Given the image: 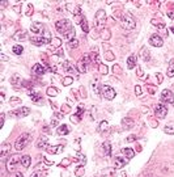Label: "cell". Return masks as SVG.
Wrapping results in <instances>:
<instances>
[{
	"instance_id": "obj_6",
	"label": "cell",
	"mask_w": 174,
	"mask_h": 177,
	"mask_svg": "<svg viewBox=\"0 0 174 177\" xmlns=\"http://www.w3.org/2000/svg\"><path fill=\"white\" fill-rule=\"evenodd\" d=\"M100 93H102V96L105 97V99H107V100H113L114 97H115V91L111 87H109V85H101V91Z\"/></svg>"
},
{
	"instance_id": "obj_47",
	"label": "cell",
	"mask_w": 174,
	"mask_h": 177,
	"mask_svg": "<svg viewBox=\"0 0 174 177\" xmlns=\"http://www.w3.org/2000/svg\"><path fill=\"white\" fill-rule=\"evenodd\" d=\"M28 9H29V11L26 12V16H30V14L33 13V7H32L30 4H29V5H28Z\"/></svg>"
},
{
	"instance_id": "obj_7",
	"label": "cell",
	"mask_w": 174,
	"mask_h": 177,
	"mask_svg": "<svg viewBox=\"0 0 174 177\" xmlns=\"http://www.w3.org/2000/svg\"><path fill=\"white\" fill-rule=\"evenodd\" d=\"M154 114L157 118H165V115L168 114V106L165 105V104H157V106L154 108Z\"/></svg>"
},
{
	"instance_id": "obj_29",
	"label": "cell",
	"mask_w": 174,
	"mask_h": 177,
	"mask_svg": "<svg viewBox=\"0 0 174 177\" xmlns=\"http://www.w3.org/2000/svg\"><path fill=\"white\" fill-rule=\"evenodd\" d=\"M122 152L127 156V159H132L134 156H135V152H134V150H131V148H123Z\"/></svg>"
},
{
	"instance_id": "obj_32",
	"label": "cell",
	"mask_w": 174,
	"mask_h": 177,
	"mask_svg": "<svg viewBox=\"0 0 174 177\" xmlns=\"http://www.w3.org/2000/svg\"><path fill=\"white\" fill-rule=\"evenodd\" d=\"M62 150L60 146H52V147H47V152L49 154H56Z\"/></svg>"
},
{
	"instance_id": "obj_3",
	"label": "cell",
	"mask_w": 174,
	"mask_h": 177,
	"mask_svg": "<svg viewBox=\"0 0 174 177\" xmlns=\"http://www.w3.org/2000/svg\"><path fill=\"white\" fill-rule=\"evenodd\" d=\"M29 140H30V134H29V133H25V134L20 135L19 138H17L16 143H14V148L17 151L24 150L25 147H26V144L29 143Z\"/></svg>"
},
{
	"instance_id": "obj_35",
	"label": "cell",
	"mask_w": 174,
	"mask_h": 177,
	"mask_svg": "<svg viewBox=\"0 0 174 177\" xmlns=\"http://www.w3.org/2000/svg\"><path fill=\"white\" fill-rule=\"evenodd\" d=\"M80 25H81V28H82V32H84V33H88V32H89V28H88V23H86L85 19L81 21Z\"/></svg>"
},
{
	"instance_id": "obj_15",
	"label": "cell",
	"mask_w": 174,
	"mask_h": 177,
	"mask_svg": "<svg viewBox=\"0 0 174 177\" xmlns=\"http://www.w3.org/2000/svg\"><path fill=\"white\" fill-rule=\"evenodd\" d=\"M35 146L38 147V148H46L47 146H49V139H47L46 135H42L39 136V139L37 140V144Z\"/></svg>"
},
{
	"instance_id": "obj_21",
	"label": "cell",
	"mask_w": 174,
	"mask_h": 177,
	"mask_svg": "<svg viewBox=\"0 0 174 177\" xmlns=\"http://www.w3.org/2000/svg\"><path fill=\"white\" fill-rule=\"evenodd\" d=\"M56 133H58L59 135H67L68 133H70V129H68L67 125H62V126H59V127H58Z\"/></svg>"
},
{
	"instance_id": "obj_14",
	"label": "cell",
	"mask_w": 174,
	"mask_h": 177,
	"mask_svg": "<svg viewBox=\"0 0 174 177\" xmlns=\"http://www.w3.org/2000/svg\"><path fill=\"white\" fill-rule=\"evenodd\" d=\"M32 72H33L34 75H37V76H42V75L46 72V68L43 67L41 63H37L33 66V68H32Z\"/></svg>"
},
{
	"instance_id": "obj_17",
	"label": "cell",
	"mask_w": 174,
	"mask_h": 177,
	"mask_svg": "<svg viewBox=\"0 0 174 177\" xmlns=\"http://www.w3.org/2000/svg\"><path fill=\"white\" fill-rule=\"evenodd\" d=\"M82 111H84V109H82V105H79L77 111H76V113L71 117V121L72 122H79V121H80V118L82 117Z\"/></svg>"
},
{
	"instance_id": "obj_58",
	"label": "cell",
	"mask_w": 174,
	"mask_h": 177,
	"mask_svg": "<svg viewBox=\"0 0 174 177\" xmlns=\"http://www.w3.org/2000/svg\"><path fill=\"white\" fill-rule=\"evenodd\" d=\"M172 32H173V33H174V26H173V28H172Z\"/></svg>"
},
{
	"instance_id": "obj_41",
	"label": "cell",
	"mask_w": 174,
	"mask_h": 177,
	"mask_svg": "<svg viewBox=\"0 0 174 177\" xmlns=\"http://www.w3.org/2000/svg\"><path fill=\"white\" fill-rule=\"evenodd\" d=\"M168 16H169V19L170 20H173L174 19V5H172V8H170L168 11Z\"/></svg>"
},
{
	"instance_id": "obj_43",
	"label": "cell",
	"mask_w": 174,
	"mask_h": 177,
	"mask_svg": "<svg viewBox=\"0 0 174 177\" xmlns=\"http://www.w3.org/2000/svg\"><path fill=\"white\" fill-rule=\"evenodd\" d=\"M102 37H104L105 41H109V38H110V32H109V30H105L104 33H102Z\"/></svg>"
},
{
	"instance_id": "obj_2",
	"label": "cell",
	"mask_w": 174,
	"mask_h": 177,
	"mask_svg": "<svg viewBox=\"0 0 174 177\" xmlns=\"http://www.w3.org/2000/svg\"><path fill=\"white\" fill-rule=\"evenodd\" d=\"M121 23H122L123 29H126V30H134L136 26V21H135V19H134V16L131 13L123 14V16L121 17Z\"/></svg>"
},
{
	"instance_id": "obj_16",
	"label": "cell",
	"mask_w": 174,
	"mask_h": 177,
	"mask_svg": "<svg viewBox=\"0 0 174 177\" xmlns=\"http://www.w3.org/2000/svg\"><path fill=\"white\" fill-rule=\"evenodd\" d=\"M12 114H14L16 117H25V115H28V114H30V109L29 108H20V109H17V110H14Z\"/></svg>"
},
{
	"instance_id": "obj_57",
	"label": "cell",
	"mask_w": 174,
	"mask_h": 177,
	"mask_svg": "<svg viewBox=\"0 0 174 177\" xmlns=\"http://www.w3.org/2000/svg\"><path fill=\"white\" fill-rule=\"evenodd\" d=\"M16 177H24V175H22V173H17Z\"/></svg>"
},
{
	"instance_id": "obj_10",
	"label": "cell",
	"mask_w": 174,
	"mask_h": 177,
	"mask_svg": "<svg viewBox=\"0 0 174 177\" xmlns=\"http://www.w3.org/2000/svg\"><path fill=\"white\" fill-rule=\"evenodd\" d=\"M149 43L152 46H156V47H161V46L164 45V41H162V38L158 34H153V35H151V38H149Z\"/></svg>"
},
{
	"instance_id": "obj_28",
	"label": "cell",
	"mask_w": 174,
	"mask_h": 177,
	"mask_svg": "<svg viewBox=\"0 0 174 177\" xmlns=\"http://www.w3.org/2000/svg\"><path fill=\"white\" fill-rule=\"evenodd\" d=\"M10 83H12L13 85H17V84H21V78L19 74H14L12 78H10Z\"/></svg>"
},
{
	"instance_id": "obj_44",
	"label": "cell",
	"mask_w": 174,
	"mask_h": 177,
	"mask_svg": "<svg viewBox=\"0 0 174 177\" xmlns=\"http://www.w3.org/2000/svg\"><path fill=\"white\" fill-rule=\"evenodd\" d=\"M113 71H114V74H122V70H121V67H119L118 64H114Z\"/></svg>"
},
{
	"instance_id": "obj_45",
	"label": "cell",
	"mask_w": 174,
	"mask_h": 177,
	"mask_svg": "<svg viewBox=\"0 0 174 177\" xmlns=\"http://www.w3.org/2000/svg\"><path fill=\"white\" fill-rule=\"evenodd\" d=\"M14 102H21V100L19 97H12V99H10V104H12V105H16Z\"/></svg>"
},
{
	"instance_id": "obj_11",
	"label": "cell",
	"mask_w": 174,
	"mask_h": 177,
	"mask_svg": "<svg viewBox=\"0 0 174 177\" xmlns=\"http://www.w3.org/2000/svg\"><path fill=\"white\" fill-rule=\"evenodd\" d=\"M128 163V159L123 157V156H117L114 160V167L117 169H121L123 167H126V164Z\"/></svg>"
},
{
	"instance_id": "obj_24",
	"label": "cell",
	"mask_w": 174,
	"mask_h": 177,
	"mask_svg": "<svg viewBox=\"0 0 174 177\" xmlns=\"http://www.w3.org/2000/svg\"><path fill=\"white\" fill-rule=\"evenodd\" d=\"M168 76L169 78H174V58L169 62V66H168Z\"/></svg>"
},
{
	"instance_id": "obj_9",
	"label": "cell",
	"mask_w": 174,
	"mask_h": 177,
	"mask_svg": "<svg viewBox=\"0 0 174 177\" xmlns=\"http://www.w3.org/2000/svg\"><path fill=\"white\" fill-rule=\"evenodd\" d=\"M32 43H34V45L37 46H42V45H46V43H49L51 39H50V37H32L30 38Z\"/></svg>"
},
{
	"instance_id": "obj_31",
	"label": "cell",
	"mask_w": 174,
	"mask_h": 177,
	"mask_svg": "<svg viewBox=\"0 0 174 177\" xmlns=\"http://www.w3.org/2000/svg\"><path fill=\"white\" fill-rule=\"evenodd\" d=\"M68 47L70 49H77L79 47V39H71V41H68Z\"/></svg>"
},
{
	"instance_id": "obj_30",
	"label": "cell",
	"mask_w": 174,
	"mask_h": 177,
	"mask_svg": "<svg viewBox=\"0 0 174 177\" xmlns=\"http://www.w3.org/2000/svg\"><path fill=\"white\" fill-rule=\"evenodd\" d=\"M46 93L49 96H56L58 93H59V91H58L55 87H49V88H47V91H46Z\"/></svg>"
},
{
	"instance_id": "obj_46",
	"label": "cell",
	"mask_w": 174,
	"mask_h": 177,
	"mask_svg": "<svg viewBox=\"0 0 174 177\" xmlns=\"http://www.w3.org/2000/svg\"><path fill=\"white\" fill-rule=\"evenodd\" d=\"M135 93H136V96H140L141 95V88H140L139 85L135 87Z\"/></svg>"
},
{
	"instance_id": "obj_56",
	"label": "cell",
	"mask_w": 174,
	"mask_h": 177,
	"mask_svg": "<svg viewBox=\"0 0 174 177\" xmlns=\"http://www.w3.org/2000/svg\"><path fill=\"white\" fill-rule=\"evenodd\" d=\"M4 125V114H2V124H0V126Z\"/></svg>"
},
{
	"instance_id": "obj_34",
	"label": "cell",
	"mask_w": 174,
	"mask_h": 177,
	"mask_svg": "<svg viewBox=\"0 0 174 177\" xmlns=\"http://www.w3.org/2000/svg\"><path fill=\"white\" fill-rule=\"evenodd\" d=\"M107 129H109V124H107L106 121H102V122H101V124H100L98 131H100V133H104V131H106Z\"/></svg>"
},
{
	"instance_id": "obj_36",
	"label": "cell",
	"mask_w": 174,
	"mask_h": 177,
	"mask_svg": "<svg viewBox=\"0 0 174 177\" xmlns=\"http://www.w3.org/2000/svg\"><path fill=\"white\" fill-rule=\"evenodd\" d=\"M64 70H66L67 72H74L75 67H74V66H71V63H70V62H66V63H64Z\"/></svg>"
},
{
	"instance_id": "obj_25",
	"label": "cell",
	"mask_w": 174,
	"mask_h": 177,
	"mask_svg": "<svg viewBox=\"0 0 174 177\" xmlns=\"http://www.w3.org/2000/svg\"><path fill=\"white\" fill-rule=\"evenodd\" d=\"M164 131L166 133V134H169V135H173L174 134V122H170V124L166 125Z\"/></svg>"
},
{
	"instance_id": "obj_8",
	"label": "cell",
	"mask_w": 174,
	"mask_h": 177,
	"mask_svg": "<svg viewBox=\"0 0 174 177\" xmlns=\"http://www.w3.org/2000/svg\"><path fill=\"white\" fill-rule=\"evenodd\" d=\"M161 101H165V102L173 104L174 102V93L170 91V89H164L161 93Z\"/></svg>"
},
{
	"instance_id": "obj_40",
	"label": "cell",
	"mask_w": 174,
	"mask_h": 177,
	"mask_svg": "<svg viewBox=\"0 0 174 177\" xmlns=\"http://www.w3.org/2000/svg\"><path fill=\"white\" fill-rule=\"evenodd\" d=\"M107 71H109V68L105 66V64H100V72H101V74H102V75H106Z\"/></svg>"
},
{
	"instance_id": "obj_55",
	"label": "cell",
	"mask_w": 174,
	"mask_h": 177,
	"mask_svg": "<svg viewBox=\"0 0 174 177\" xmlns=\"http://www.w3.org/2000/svg\"><path fill=\"white\" fill-rule=\"evenodd\" d=\"M0 58H2L3 60H8V58H7V56L4 55V54H2V55H0Z\"/></svg>"
},
{
	"instance_id": "obj_54",
	"label": "cell",
	"mask_w": 174,
	"mask_h": 177,
	"mask_svg": "<svg viewBox=\"0 0 174 177\" xmlns=\"http://www.w3.org/2000/svg\"><path fill=\"white\" fill-rule=\"evenodd\" d=\"M14 12L20 13V7H19V5H16V7H14Z\"/></svg>"
},
{
	"instance_id": "obj_38",
	"label": "cell",
	"mask_w": 174,
	"mask_h": 177,
	"mask_svg": "<svg viewBox=\"0 0 174 177\" xmlns=\"http://www.w3.org/2000/svg\"><path fill=\"white\" fill-rule=\"evenodd\" d=\"M71 83H74V79H72L71 76H67L63 79V85H70Z\"/></svg>"
},
{
	"instance_id": "obj_4",
	"label": "cell",
	"mask_w": 174,
	"mask_h": 177,
	"mask_svg": "<svg viewBox=\"0 0 174 177\" xmlns=\"http://www.w3.org/2000/svg\"><path fill=\"white\" fill-rule=\"evenodd\" d=\"M94 23H96V26H97L98 30H102V29L105 28V24H106V13H105L104 9H98V11H97Z\"/></svg>"
},
{
	"instance_id": "obj_27",
	"label": "cell",
	"mask_w": 174,
	"mask_h": 177,
	"mask_svg": "<svg viewBox=\"0 0 174 177\" xmlns=\"http://www.w3.org/2000/svg\"><path fill=\"white\" fill-rule=\"evenodd\" d=\"M12 51L16 54V55H21L22 54V51H24V47L21 45H14L13 47H12Z\"/></svg>"
},
{
	"instance_id": "obj_42",
	"label": "cell",
	"mask_w": 174,
	"mask_h": 177,
	"mask_svg": "<svg viewBox=\"0 0 174 177\" xmlns=\"http://www.w3.org/2000/svg\"><path fill=\"white\" fill-rule=\"evenodd\" d=\"M152 24H153V25H157V26L160 28V29H165V24H162V23H157L156 20H152Z\"/></svg>"
},
{
	"instance_id": "obj_48",
	"label": "cell",
	"mask_w": 174,
	"mask_h": 177,
	"mask_svg": "<svg viewBox=\"0 0 174 177\" xmlns=\"http://www.w3.org/2000/svg\"><path fill=\"white\" fill-rule=\"evenodd\" d=\"M62 111H63V113H68V111H70V106L63 105V106H62Z\"/></svg>"
},
{
	"instance_id": "obj_20",
	"label": "cell",
	"mask_w": 174,
	"mask_h": 177,
	"mask_svg": "<svg viewBox=\"0 0 174 177\" xmlns=\"http://www.w3.org/2000/svg\"><path fill=\"white\" fill-rule=\"evenodd\" d=\"M136 59H137V56L135 55V54H132V55L128 56V59H127V67L130 68V70H132V68L136 66Z\"/></svg>"
},
{
	"instance_id": "obj_13",
	"label": "cell",
	"mask_w": 174,
	"mask_h": 177,
	"mask_svg": "<svg viewBox=\"0 0 174 177\" xmlns=\"http://www.w3.org/2000/svg\"><path fill=\"white\" fill-rule=\"evenodd\" d=\"M28 96L32 99V101H34L35 104H41L42 101H43V99H42V95L39 92H34V91H29V93H28Z\"/></svg>"
},
{
	"instance_id": "obj_33",
	"label": "cell",
	"mask_w": 174,
	"mask_h": 177,
	"mask_svg": "<svg viewBox=\"0 0 174 177\" xmlns=\"http://www.w3.org/2000/svg\"><path fill=\"white\" fill-rule=\"evenodd\" d=\"M25 35H26V32H25V30H20V32H17V33L13 35V38L16 39V41H19L20 38H25Z\"/></svg>"
},
{
	"instance_id": "obj_5",
	"label": "cell",
	"mask_w": 174,
	"mask_h": 177,
	"mask_svg": "<svg viewBox=\"0 0 174 177\" xmlns=\"http://www.w3.org/2000/svg\"><path fill=\"white\" fill-rule=\"evenodd\" d=\"M21 159H22V156H20V155H12V156H9V159L7 160V171L13 172L16 169V165L21 163Z\"/></svg>"
},
{
	"instance_id": "obj_19",
	"label": "cell",
	"mask_w": 174,
	"mask_h": 177,
	"mask_svg": "<svg viewBox=\"0 0 174 177\" xmlns=\"http://www.w3.org/2000/svg\"><path fill=\"white\" fill-rule=\"evenodd\" d=\"M8 154H10V144L5 143V144H3V146H2V150H0V157L4 159Z\"/></svg>"
},
{
	"instance_id": "obj_51",
	"label": "cell",
	"mask_w": 174,
	"mask_h": 177,
	"mask_svg": "<svg viewBox=\"0 0 174 177\" xmlns=\"http://www.w3.org/2000/svg\"><path fill=\"white\" fill-rule=\"evenodd\" d=\"M32 177H45V175H43L42 172H35V173H34V175L32 176Z\"/></svg>"
},
{
	"instance_id": "obj_52",
	"label": "cell",
	"mask_w": 174,
	"mask_h": 177,
	"mask_svg": "<svg viewBox=\"0 0 174 177\" xmlns=\"http://www.w3.org/2000/svg\"><path fill=\"white\" fill-rule=\"evenodd\" d=\"M137 76L139 78L143 76V70H141V67H139V66H137Z\"/></svg>"
},
{
	"instance_id": "obj_1",
	"label": "cell",
	"mask_w": 174,
	"mask_h": 177,
	"mask_svg": "<svg viewBox=\"0 0 174 177\" xmlns=\"http://www.w3.org/2000/svg\"><path fill=\"white\" fill-rule=\"evenodd\" d=\"M55 28H56L58 33L63 34V37L66 39H68V41L74 39V37H75V29H74V26H72L71 21H68V20H59V21H56Z\"/></svg>"
},
{
	"instance_id": "obj_50",
	"label": "cell",
	"mask_w": 174,
	"mask_h": 177,
	"mask_svg": "<svg viewBox=\"0 0 174 177\" xmlns=\"http://www.w3.org/2000/svg\"><path fill=\"white\" fill-rule=\"evenodd\" d=\"M71 163V160H70V159H64V160L63 161H62V167H63V165H68V164H70Z\"/></svg>"
},
{
	"instance_id": "obj_23",
	"label": "cell",
	"mask_w": 174,
	"mask_h": 177,
	"mask_svg": "<svg viewBox=\"0 0 174 177\" xmlns=\"http://www.w3.org/2000/svg\"><path fill=\"white\" fill-rule=\"evenodd\" d=\"M141 58H143V60H144V62H149V59H151L149 50L146 49V47H143V49H141Z\"/></svg>"
},
{
	"instance_id": "obj_22",
	"label": "cell",
	"mask_w": 174,
	"mask_h": 177,
	"mask_svg": "<svg viewBox=\"0 0 174 177\" xmlns=\"http://www.w3.org/2000/svg\"><path fill=\"white\" fill-rule=\"evenodd\" d=\"M30 163H32V157L29 156V155H24L22 159H21V164H22L25 168H29L30 167Z\"/></svg>"
},
{
	"instance_id": "obj_49",
	"label": "cell",
	"mask_w": 174,
	"mask_h": 177,
	"mask_svg": "<svg viewBox=\"0 0 174 177\" xmlns=\"http://www.w3.org/2000/svg\"><path fill=\"white\" fill-rule=\"evenodd\" d=\"M106 58H107V59H109V60H113V59H114V58H115V56H114V55H113V54H111L110 51H107V54H106Z\"/></svg>"
},
{
	"instance_id": "obj_39",
	"label": "cell",
	"mask_w": 174,
	"mask_h": 177,
	"mask_svg": "<svg viewBox=\"0 0 174 177\" xmlns=\"http://www.w3.org/2000/svg\"><path fill=\"white\" fill-rule=\"evenodd\" d=\"M51 41H52V46H54V47H59V46L62 45V41L59 38H52Z\"/></svg>"
},
{
	"instance_id": "obj_37",
	"label": "cell",
	"mask_w": 174,
	"mask_h": 177,
	"mask_svg": "<svg viewBox=\"0 0 174 177\" xmlns=\"http://www.w3.org/2000/svg\"><path fill=\"white\" fill-rule=\"evenodd\" d=\"M75 175L77 176V177H81V176H84V167H79L77 169H76Z\"/></svg>"
},
{
	"instance_id": "obj_53",
	"label": "cell",
	"mask_w": 174,
	"mask_h": 177,
	"mask_svg": "<svg viewBox=\"0 0 174 177\" xmlns=\"http://www.w3.org/2000/svg\"><path fill=\"white\" fill-rule=\"evenodd\" d=\"M151 126L152 127H156V126H158L157 122H154V121H151Z\"/></svg>"
},
{
	"instance_id": "obj_12",
	"label": "cell",
	"mask_w": 174,
	"mask_h": 177,
	"mask_svg": "<svg viewBox=\"0 0 174 177\" xmlns=\"http://www.w3.org/2000/svg\"><path fill=\"white\" fill-rule=\"evenodd\" d=\"M30 29H32V32L35 33V34H42L43 32H45V25H43L42 23H33Z\"/></svg>"
},
{
	"instance_id": "obj_18",
	"label": "cell",
	"mask_w": 174,
	"mask_h": 177,
	"mask_svg": "<svg viewBox=\"0 0 174 177\" xmlns=\"http://www.w3.org/2000/svg\"><path fill=\"white\" fill-rule=\"evenodd\" d=\"M122 125H123V129L130 130V129H132L134 126H135V122H134V120H131V118H123Z\"/></svg>"
},
{
	"instance_id": "obj_26",
	"label": "cell",
	"mask_w": 174,
	"mask_h": 177,
	"mask_svg": "<svg viewBox=\"0 0 174 177\" xmlns=\"http://www.w3.org/2000/svg\"><path fill=\"white\" fill-rule=\"evenodd\" d=\"M102 148H104V151H105V155H106V156H110V155H111V146H110V143H109V142H105V143L102 144Z\"/></svg>"
}]
</instances>
